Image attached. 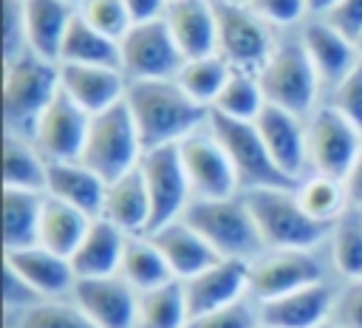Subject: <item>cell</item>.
<instances>
[{
    "instance_id": "obj_1",
    "label": "cell",
    "mask_w": 362,
    "mask_h": 328,
    "mask_svg": "<svg viewBox=\"0 0 362 328\" xmlns=\"http://www.w3.org/2000/svg\"><path fill=\"white\" fill-rule=\"evenodd\" d=\"M124 102L136 122L144 153L156 147H178L187 136L209 122V110L189 99L175 79L130 82Z\"/></svg>"
},
{
    "instance_id": "obj_2",
    "label": "cell",
    "mask_w": 362,
    "mask_h": 328,
    "mask_svg": "<svg viewBox=\"0 0 362 328\" xmlns=\"http://www.w3.org/2000/svg\"><path fill=\"white\" fill-rule=\"evenodd\" d=\"M59 96V62L42 59L34 51L3 62V113L6 133H34L45 107Z\"/></svg>"
},
{
    "instance_id": "obj_3",
    "label": "cell",
    "mask_w": 362,
    "mask_h": 328,
    "mask_svg": "<svg viewBox=\"0 0 362 328\" xmlns=\"http://www.w3.org/2000/svg\"><path fill=\"white\" fill-rule=\"evenodd\" d=\"M266 249H314L331 226L314 221L297 201L294 187H260L240 192Z\"/></svg>"
},
{
    "instance_id": "obj_4",
    "label": "cell",
    "mask_w": 362,
    "mask_h": 328,
    "mask_svg": "<svg viewBox=\"0 0 362 328\" xmlns=\"http://www.w3.org/2000/svg\"><path fill=\"white\" fill-rule=\"evenodd\" d=\"M184 221L218 252V257L255 260L266 252L243 195L192 198V204L184 212Z\"/></svg>"
},
{
    "instance_id": "obj_5",
    "label": "cell",
    "mask_w": 362,
    "mask_h": 328,
    "mask_svg": "<svg viewBox=\"0 0 362 328\" xmlns=\"http://www.w3.org/2000/svg\"><path fill=\"white\" fill-rule=\"evenodd\" d=\"M141 158H144V144L139 139L127 102H119L90 116V127L79 161H85L105 181H116L133 172L141 164Z\"/></svg>"
},
{
    "instance_id": "obj_6",
    "label": "cell",
    "mask_w": 362,
    "mask_h": 328,
    "mask_svg": "<svg viewBox=\"0 0 362 328\" xmlns=\"http://www.w3.org/2000/svg\"><path fill=\"white\" fill-rule=\"evenodd\" d=\"M266 102L274 107H283L294 116L308 119L320 105V76L317 68L311 65L305 48L300 40H283L274 45L272 57L266 59V65L257 71Z\"/></svg>"
},
{
    "instance_id": "obj_7",
    "label": "cell",
    "mask_w": 362,
    "mask_h": 328,
    "mask_svg": "<svg viewBox=\"0 0 362 328\" xmlns=\"http://www.w3.org/2000/svg\"><path fill=\"white\" fill-rule=\"evenodd\" d=\"M209 130L223 144V150L235 167L240 192L260 189V187H294L272 161L255 122H238V119L209 113Z\"/></svg>"
},
{
    "instance_id": "obj_8",
    "label": "cell",
    "mask_w": 362,
    "mask_h": 328,
    "mask_svg": "<svg viewBox=\"0 0 362 328\" xmlns=\"http://www.w3.org/2000/svg\"><path fill=\"white\" fill-rule=\"evenodd\" d=\"M119 54H122V71L130 82L175 79L181 65L187 62L164 17L133 23L130 31L119 40Z\"/></svg>"
},
{
    "instance_id": "obj_9",
    "label": "cell",
    "mask_w": 362,
    "mask_h": 328,
    "mask_svg": "<svg viewBox=\"0 0 362 328\" xmlns=\"http://www.w3.org/2000/svg\"><path fill=\"white\" fill-rule=\"evenodd\" d=\"M215 11H218V54L232 68L260 71L277 45V40L272 37V25L263 23L249 6L215 0Z\"/></svg>"
},
{
    "instance_id": "obj_10",
    "label": "cell",
    "mask_w": 362,
    "mask_h": 328,
    "mask_svg": "<svg viewBox=\"0 0 362 328\" xmlns=\"http://www.w3.org/2000/svg\"><path fill=\"white\" fill-rule=\"evenodd\" d=\"M139 167H141L147 195H150V232L184 218V212L195 195H192L189 178L184 172L178 147L147 150Z\"/></svg>"
},
{
    "instance_id": "obj_11",
    "label": "cell",
    "mask_w": 362,
    "mask_h": 328,
    "mask_svg": "<svg viewBox=\"0 0 362 328\" xmlns=\"http://www.w3.org/2000/svg\"><path fill=\"white\" fill-rule=\"evenodd\" d=\"M314 283H322V266L311 249H266L249 260V294L255 303H266Z\"/></svg>"
},
{
    "instance_id": "obj_12",
    "label": "cell",
    "mask_w": 362,
    "mask_h": 328,
    "mask_svg": "<svg viewBox=\"0 0 362 328\" xmlns=\"http://www.w3.org/2000/svg\"><path fill=\"white\" fill-rule=\"evenodd\" d=\"M178 156L195 198H232L240 192L235 167L218 136L209 130V122L178 144Z\"/></svg>"
},
{
    "instance_id": "obj_13",
    "label": "cell",
    "mask_w": 362,
    "mask_h": 328,
    "mask_svg": "<svg viewBox=\"0 0 362 328\" xmlns=\"http://www.w3.org/2000/svg\"><path fill=\"white\" fill-rule=\"evenodd\" d=\"M308 170L345 178L354 167L356 156L362 153V136L331 107H317L308 119Z\"/></svg>"
},
{
    "instance_id": "obj_14",
    "label": "cell",
    "mask_w": 362,
    "mask_h": 328,
    "mask_svg": "<svg viewBox=\"0 0 362 328\" xmlns=\"http://www.w3.org/2000/svg\"><path fill=\"white\" fill-rule=\"evenodd\" d=\"M255 127L277 164V170L297 187V181L308 170V127L303 116H294L283 107L266 105L255 119Z\"/></svg>"
},
{
    "instance_id": "obj_15",
    "label": "cell",
    "mask_w": 362,
    "mask_h": 328,
    "mask_svg": "<svg viewBox=\"0 0 362 328\" xmlns=\"http://www.w3.org/2000/svg\"><path fill=\"white\" fill-rule=\"evenodd\" d=\"M88 127H90V116L59 90V96L40 116L31 141L48 161H76L82 158Z\"/></svg>"
},
{
    "instance_id": "obj_16",
    "label": "cell",
    "mask_w": 362,
    "mask_h": 328,
    "mask_svg": "<svg viewBox=\"0 0 362 328\" xmlns=\"http://www.w3.org/2000/svg\"><path fill=\"white\" fill-rule=\"evenodd\" d=\"M71 294L96 328H136L139 291L122 274L76 280Z\"/></svg>"
},
{
    "instance_id": "obj_17",
    "label": "cell",
    "mask_w": 362,
    "mask_h": 328,
    "mask_svg": "<svg viewBox=\"0 0 362 328\" xmlns=\"http://www.w3.org/2000/svg\"><path fill=\"white\" fill-rule=\"evenodd\" d=\"M184 283V297H187V311L189 320L226 308L238 300H246L249 294V260H232L221 257L209 269L198 271Z\"/></svg>"
},
{
    "instance_id": "obj_18",
    "label": "cell",
    "mask_w": 362,
    "mask_h": 328,
    "mask_svg": "<svg viewBox=\"0 0 362 328\" xmlns=\"http://www.w3.org/2000/svg\"><path fill=\"white\" fill-rule=\"evenodd\" d=\"M130 79L122 68L107 65H68L59 62V90L79 105L88 116H96L127 99Z\"/></svg>"
},
{
    "instance_id": "obj_19",
    "label": "cell",
    "mask_w": 362,
    "mask_h": 328,
    "mask_svg": "<svg viewBox=\"0 0 362 328\" xmlns=\"http://www.w3.org/2000/svg\"><path fill=\"white\" fill-rule=\"evenodd\" d=\"M300 42L311 59V65L317 68V76L322 85H328L331 90L348 76L354 74L359 65H362V57H359V48L354 40H348L342 31H337L325 17H317L311 20L303 34H300Z\"/></svg>"
},
{
    "instance_id": "obj_20",
    "label": "cell",
    "mask_w": 362,
    "mask_h": 328,
    "mask_svg": "<svg viewBox=\"0 0 362 328\" xmlns=\"http://www.w3.org/2000/svg\"><path fill=\"white\" fill-rule=\"evenodd\" d=\"M337 291L322 280L291 294L257 303L263 328H320L331 320Z\"/></svg>"
},
{
    "instance_id": "obj_21",
    "label": "cell",
    "mask_w": 362,
    "mask_h": 328,
    "mask_svg": "<svg viewBox=\"0 0 362 328\" xmlns=\"http://www.w3.org/2000/svg\"><path fill=\"white\" fill-rule=\"evenodd\" d=\"M164 23L181 48L184 59L218 54V11L215 0H170Z\"/></svg>"
},
{
    "instance_id": "obj_22",
    "label": "cell",
    "mask_w": 362,
    "mask_h": 328,
    "mask_svg": "<svg viewBox=\"0 0 362 328\" xmlns=\"http://www.w3.org/2000/svg\"><path fill=\"white\" fill-rule=\"evenodd\" d=\"M3 263L14 269L40 297L54 300L62 294H71L76 286V274L68 257L45 249V246H28V249H14L3 252Z\"/></svg>"
},
{
    "instance_id": "obj_23",
    "label": "cell",
    "mask_w": 362,
    "mask_h": 328,
    "mask_svg": "<svg viewBox=\"0 0 362 328\" xmlns=\"http://www.w3.org/2000/svg\"><path fill=\"white\" fill-rule=\"evenodd\" d=\"M127 238L130 235H124L107 218H102V215L93 218L88 232H85V238H82V243L71 254V266H74L76 280H93V277L119 274Z\"/></svg>"
},
{
    "instance_id": "obj_24",
    "label": "cell",
    "mask_w": 362,
    "mask_h": 328,
    "mask_svg": "<svg viewBox=\"0 0 362 328\" xmlns=\"http://www.w3.org/2000/svg\"><path fill=\"white\" fill-rule=\"evenodd\" d=\"M105 192L107 181L96 175L85 161H48L45 195L65 201L90 218H99L105 206Z\"/></svg>"
},
{
    "instance_id": "obj_25",
    "label": "cell",
    "mask_w": 362,
    "mask_h": 328,
    "mask_svg": "<svg viewBox=\"0 0 362 328\" xmlns=\"http://www.w3.org/2000/svg\"><path fill=\"white\" fill-rule=\"evenodd\" d=\"M150 238L158 246V252L164 254V260H167V266H170L175 280H189L198 271H204V269H209L212 263L221 260L218 252L184 218L150 232Z\"/></svg>"
},
{
    "instance_id": "obj_26",
    "label": "cell",
    "mask_w": 362,
    "mask_h": 328,
    "mask_svg": "<svg viewBox=\"0 0 362 328\" xmlns=\"http://www.w3.org/2000/svg\"><path fill=\"white\" fill-rule=\"evenodd\" d=\"M25 3V40L28 51L42 59L59 62L65 34L76 17V3L71 0H23Z\"/></svg>"
},
{
    "instance_id": "obj_27",
    "label": "cell",
    "mask_w": 362,
    "mask_h": 328,
    "mask_svg": "<svg viewBox=\"0 0 362 328\" xmlns=\"http://www.w3.org/2000/svg\"><path fill=\"white\" fill-rule=\"evenodd\" d=\"M102 218L116 223L124 235H147L150 232V195L141 175V167L133 172L107 181Z\"/></svg>"
},
{
    "instance_id": "obj_28",
    "label": "cell",
    "mask_w": 362,
    "mask_h": 328,
    "mask_svg": "<svg viewBox=\"0 0 362 328\" xmlns=\"http://www.w3.org/2000/svg\"><path fill=\"white\" fill-rule=\"evenodd\" d=\"M45 192L3 187V252L28 249L40 243Z\"/></svg>"
},
{
    "instance_id": "obj_29",
    "label": "cell",
    "mask_w": 362,
    "mask_h": 328,
    "mask_svg": "<svg viewBox=\"0 0 362 328\" xmlns=\"http://www.w3.org/2000/svg\"><path fill=\"white\" fill-rule=\"evenodd\" d=\"M45 184H48V158L37 150V144L28 136L6 133L3 136V187L45 192Z\"/></svg>"
},
{
    "instance_id": "obj_30",
    "label": "cell",
    "mask_w": 362,
    "mask_h": 328,
    "mask_svg": "<svg viewBox=\"0 0 362 328\" xmlns=\"http://www.w3.org/2000/svg\"><path fill=\"white\" fill-rule=\"evenodd\" d=\"M90 221L93 218L79 212L76 206L45 195L42 221H40V246H45V249H51V252H57V254L71 260V254L82 243Z\"/></svg>"
},
{
    "instance_id": "obj_31",
    "label": "cell",
    "mask_w": 362,
    "mask_h": 328,
    "mask_svg": "<svg viewBox=\"0 0 362 328\" xmlns=\"http://www.w3.org/2000/svg\"><path fill=\"white\" fill-rule=\"evenodd\" d=\"M59 62L68 65H107V68H122V54H119V40L96 31L90 23H85L76 11L62 51H59Z\"/></svg>"
},
{
    "instance_id": "obj_32",
    "label": "cell",
    "mask_w": 362,
    "mask_h": 328,
    "mask_svg": "<svg viewBox=\"0 0 362 328\" xmlns=\"http://www.w3.org/2000/svg\"><path fill=\"white\" fill-rule=\"evenodd\" d=\"M297 192V201L303 204V209L325 223V226H334L351 206L348 201V189H345V181L342 178H334V175H322V172H308L297 181L294 187Z\"/></svg>"
},
{
    "instance_id": "obj_33",
    "label": "cell",
    "mask_w": 362,
    "mask_h": 328,
    "mask_svg": "<svg viewBox=\"0 0 362 328\" xmlns=\"http://www.w3.org/2000/svg\"><path fill=\"white\" fill-rule=\"evenodd\" d=\"M119 274L141 294V291H150V288H158L173 277L164 254L158 252V246L153 243L150 235H130L127 238V246H124V257H122V269Z\"/></svg>"
},
{
    "instance_id": "obj_34",
    "label": "cell",
    "mask_w": 362,
    "mask_h": 328,
    "mask_svg": "<svg viewBox=\"0 0 362 328\" xmlns=\"http://www.w3.org/2000/svg\"><path fill=\"white\" fill-rule=\"evenodd\" d=\"M187 322L189 311L181 280H170L158 288L139 294L136 328H187Z\"/></svg>"
},
{
    "instance_id": "obj_35",
    "label": "cell",
    "mask_w": 362,
    "mask_h": 328,
    "mask_svg": "<svg viewBox=\"0 0 362 328\" xmlns=\"http://www.w3.org/2000/svg\"><path fill=\"white\" fill-rule=\"evenodd\" d=\"M266 93L260 85L257 71H243V68H232L221 96L215 99L209 113L226 116V119H238V122H255L260 116V110L266 107Z\"/></svg>"
},
{
    "instance_id": "obj_36",
    "label": "cell",
    "mask_w": 362,
    "mask_h": 328,
    "mask_svg": "<svg viewBox=\"0 0 362 328\" xmlns=\"http://www.w3.org/2000/svg\"><path fill=\"white\" fill-rule=\"evenodd\" d=\"M232 74V65L221 57V54H209V57H195V59H187L175 76V82L181 85V90L195 99L201 107L212 110L215 99L221 96L226 79Z\"/></svg>"
},
{
    "instance_id": "obj_37",
    "label": "cell",
    "mask_w": 362,
    "mask_h": 328,
    "mask_svg": "<svg viewBox=\"0 0 362 328\" xmlns=\"http://www.w3.org/2000/svg\"><path fill=\"white\" fill-rule=\"evenodd\" d=\"M331 257L345 280H362V209H348L331 226Z\"/></svg>"
},
{
    "instance_id": "obj_38",
    "label": "cell",
    "mask_w": 362,
    "mask_h": 328,
    "mask_svg": "<svg viewBox=\"0 0 362 328\" xmlns=\"http://www.w3.org/2000/svg\"><path fill=\"white\" fill-rule=\"evenodd\" d=\"M14 328H96L76 303L42 300L40 305L17 314Z\"/></svg>"
},
{
    "instance_id": "obj_39",
    "label": "cell",
    "mask_w": 362,
    "mask_h": 328,
    "mask_svg": "<svg viewBox=\"0 0 362 328\" xmlns=\"http://www.w3.org/2000/svg\"><path fill=\"white\" fill-rule=\"evenodd\" d=\"M76 11L85 23H90L96 31H102L113 40H122L133 25V17H130L124 0H82L76 6Z\"/></svg>"
},
{
    "instance_id": "obj_40",
    "label": "cell",
    "mask_w": 362,
    "mask_h": 328,
    "mask_svg": "<svg viewBox=\"0 0 362 328\" xmlns=\"http://www.w3.org/2000/svg\"><path fill=\"white\" fill-rule=\"evenodd\" d=\"M187 328H263V325H260L257 303L238 300V303H232L226 308H218V311L192 317L187 322Z\"/></svg>"
},
{
    "instance_id": "obj_41",
    "label": "cell",
    "mask_w": 362,
    "mask_h": 328,
    "mask_svg": "<svg viewBox=\"0 0 362 328\" xmlns=\"http://www.w3.org/2000/svg\"><path fill=\"white\" fill-rule=\"evenodd\" d=\"M359 136H362V65L348 74L334 90H331V102H328Z\"/></svg>"
},
{
    "instance_id": "obj_42",
    "label": "cell",
    "mask_w": 362,
    "mask_h": 328,
    "mask_svg": "<svg viewBox=\"0 0 362 328\" xmlns=\"http://www.w3.org/2000/svg\"><path fill=\"white\" fill-rule=\"evenodd\" d=\"M25 51H28L25 3L23 0H3V62H11Z\"/></svg>"
},
{
    "instance_id": "obj_43",
    "label": "cell",
    "mask_w": 362,
    "mask_h": 328,
    "mask_svg": "<svg viewBox=\"0 0 362 328\" xmlns=\"http://www.w3.org/2000/svg\"><path fill=\"white\" fill-rule=\"evenodd\" d=\"M249 8L272 28L294 25L311 11L308 0H249Z\"/></svg>"
},
{
    "instance_id": "obj_44",
    "label": "cell",
    "mask_w": 362,
    "mask_h": 328,
    "mask_svg": "<svg viewBox=\"0 0 362 328\" xmlns=\"http://www.w3.org/2000/svg\"><path fill=\"white\" fill-rule=\"evenodd\" d=\"M42 300H45V297H40L14 269H8V266L3 263V305H6V311L23 314V311L40 305Z\"/></svg>"
},
{
    "instance_id": "obj_45",
    "label": "cell",
    "mask_w": 362,
    "mask_h": 328,
    "mask_svg": "<svg viewBox=\"0 0 362 328\" xmlns=\"http://www.w3.org/2000/svg\"><path fill=\"white\" fill-rule=\"evenodd\" d=\"M331 322L339 328H362V280H348L345 288L337 291Z\"/></svg>"
},
{
    "instance_id": "obj_46",
    "label": "cell",
    "mask_w": 362,
    "mask_h": 328,
    "mask_svg": "<svg viewBox=\"0 0 362 328\" xmlns=\"http://www.w3.org/2000/svg\"><path fill=\"white\" fill-rule=\"evenodd\" d=\"M337 31H342L348 40H359L362 37V0H339L334 3L325 14H322Z\"/></svg>"
},
{
    "instance_id": "obj_47",
    "label": "cell",
    "mask_w": 362,
    "mask_h": 328,
    "mask_svg": "<svg viewBox=\"0 0 362 328\" xmlns=\"http://www.w3.org/2000/svg\"><path fill=\"white\" fill-rule=\"evenodd\" d=\"M170 0H124L133 23H147V20H158L164 17Z\"/></svg>"
},
{
    "instance_id": "obj_48",
    "label": "cell",
    "mask_w": 362,
    "mask_h": 328,
    "mask_svg": "<svg viewBox=\"0 0 362 328\" xmlns=\"http://www.w3.org/2000/svg\"><path fill=\"white\" fill-rule=\"evenodd\" d=\"M345 181V189H348V201L354 209H362V153L356 156L354 167L348 170V175L342 178Z\"/></svg>"
},
{
    "instance_id": "obj_49",
    "label": "cell",
    "mask_w": 362,
    "mask_h": 328,
    "mask_svg": "<svg viewBox=\"0 0 362 328\" xmlns=\"http://www.w3.org/2000/svg\"><path fill=\"white\" fill-rule=\"evenodd\" d=\"M334 3H339V0H308V8H311V14H317V17H322Z\"/></svg>"
},
{
    "instance_id": "obj_50",
    "label": "cell",
    "mask_w": 362,
    "mask_h": 328,
    "mask_svg": "<svg viewBox=\"0 0 362 328\" xmlns=\"http://www.w3.org/2000/svg\"><path fill=\"white\" fill-rule=\"evenodd\" d=\"M223 3H235V6H249V0H223Z\"/></svg>"
},
{
    "instance_id": "obj_51",
    "label": "cell",
    "mask_w": 362,
    "mask_h": 328,
    "mask_svg": "<svg viewBox=\"0 0 362 328\" xmlns=\"http://www.w3.org/2000/svg\"><path fill=\"white\" fill-rule=\"evenodd\" d=\"M320 328H339V325H337V322H331V320H328V322H325V325H320Z\"/></svg>"
},
{
    "instance_id": "obj_52",
    "label": "cell",
    "mask_w": 362,
    "mask_h": 328,
    "mask_svg": "<svg viewBox=\"0 0 362 328\" xmlns=\"http://www.w3.org/2000/svg\"><path fill=\"white\" fill-rule=\"evenodd\" d=\"M356 48H359V57H362V37L356 40Z\"/></svg>"
},
{
    "instance_id": "obj_53",
    "label": "cell",
    "mask_w": 362,
    "mask_h": 328,
    "mask_svg": "<svg viewBox=\"0 0 362 328\" xmlns=\"http://www.w3.org/2000/svg\"><path fill=\"white\" fill-rule=\"evenodd\" d=\"M71 3H76V6H79V3H82V0H71Z\"/></svg>"
}]
</instances>
